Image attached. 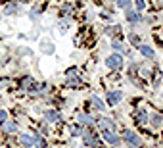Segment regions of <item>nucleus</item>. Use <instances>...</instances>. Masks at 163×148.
Returning a JSON list of instances; mask_svg holds the SVG:
<instances>
[{
    "label": "nucleus",
    "instance_id": "f257e3e1",
    "mask_svg": "<svg viewBox=\"0 0 163 148\" xmlns=\"http://www.w3.org/2000/svg\"><path fill=\"white\" fill-rule=\"evenodd\" d=\"M106 65L109 67V69H121V67H123V58H121L119 54H111V56H107Z\"/></svg>",
    "mask_w": 163,
    "mask_h": 148
},
{
    "label": "nucleus",
    "instance_id": "f03ea898",
    "mask_svg": "<svg viewBox=\"0 0 163 148\" xmlns=\"http://www.w3.org/2000/svg\"><path fill=\"white\" fill-rule=\"evenodd\" d=\"M123 139H125L129 144H132V146H138V144H140L138 135H136V133H132V131H125V133H123Z\"/></svg>",
    "mask_w": 163,
    "mask_h": 148
},
{
    "label": "nucleus",
    "instance_id": "7ed1b4c3",
    "mask_svg": "<svg viewBox=\"0 0 163 148\" xmlns=\"http://www.w3.org/2000/svg\"><path fill=\"white\" fill-rule=\"evenodd\" d=\"M123 98V94L119 93V90H111V93H107V104H111V106H115V104H119Z\"/></svg>",
    "mask_w": 163,
    "mask_h": 148
},
{
    "label": "nucleus",
    "instance_id": "20e7f679",
    "mask_svg": "<svg viewBox=\"0 0 163 148\" xmlns=\"http://www.w3.org/2000/svg\"><path fill=\"white\" fill-rule=\"evenodd\" d=\"M127 21H129V23H132V25H134V23H140V21H142V15H140L138 12H130V10H129V12H127Z\"/></svg>",
    "mask_w": 163,
    "mask_h": 148
},
{
    "label": "nucleus",
    "instance_id": "39448f33",
    "mask_svg": "<svg viewBox=\"0 0 163 148\" xmlns=\"http://www.w3.org/2000/svg\"><path fill=\"white\" fill-rule=\"evenodd\" d=\"M104 139H106V142H109V144H119V140H121L115 133H111V131H104Z\"/></svg>",
    "mask_w": 163,
    "mask_h": 148
},
{
    "label": "nucleus",
    "instance_id": "423d86ee",
    "mask_svg": "<svg viewBox=\"0 0 163 148\" xmlns=\"http://www.w3.org/2000/svg\"><path fill=\"white\" fill-rule=\"evenodd\" d=\"M100 127H102L104 131H113V129H115L113 121H111V119H106V117H102V119H100Z\"/></svg>",
    "mask_w": 163,
    "mask_h": 148
},
{
    "label": "nucleus",
    "instance_id": "0eeeda50",
    "mask_svg": "<svg viewBox=\"0 0 163 148\" xmlns=\"http://www.w3.org/2000/svg\"><path fill=\"white\" fill-rule=\"evenodd\" d=\"M21 144H23V146H27V148H31L33 144H35V137H31V135H21Z\"/></svg>",
    "mask_w": 163,
    "mask_h": 148
},
{
    "label": "nucleus",
    "instance_id": "6e6552de",
    "mask_svg": "<svg viewBox=\"0 0 163 148\" xmlns=\"http://www.w3.org/2000/svg\"><path fill=\"white\" fill-rule=\"evenodd\" d=\"M60 119V114H58L56 110H48L46 112V121H52V123H54V121H58Z\"/></svg>",
    "mask_w": 163,
    "mask_h": 148
},
{
    "label": "nucleus",
    "instance_id": "1a4fd4ad",
    "mask_svg": "<svg viewBox=\"0 0 163 148\" xmlns=\"http://www.w3.org/2000/svg\"><path fill=\"white\" fill-rule=\"evenodd\" d=\"M90 106H94L96 110H104V102L100 100L98 96H92V98H90Z\"/></svg>",
    "mask_w": 163,
    "mask_h": 148
},
{
    "label": "nucleus",
    "instance_id": "9d476101",
    "mask_svg": "<svg viewBox=\"0 0 163 148\" xmlns=\"http://www.w3.org/2000/svg\"><path fill=\"white\" fill-rule=\"evenodd\" d=\"M140 52H142L146 58H154V56H155V52L152 50L150 46H146V44H142V46H140Z\"/></svg>",
    "mask_w": 163,
    "mask_h": 148
},
{
    "label": "nucleus",
    "instance_id": "9b49d317",
    "mask_svg": "<svg viewBox=\"0 0 163 148\" xmlns=\"http://www.w3.org/2000/svg\"><path fill=\"white\" fill-rule=\"evenodd\" d=\"M84 139H86V144H88V146H92V148H96V146H98V140L94 139V137H92L90 133H86V135H84Z\"/></svg>",
    "mask_w": 163,
    "mask_h": 148
},
{
    "label": "nucleus",
    "instance_id": "f8f14e48",
    "mask_svg": "<svg viewBox=\"0 0 163 148\" xmlns=\"http://www.w3.org/2000/svg\"><path fill=\"white\" fill-rule=\"evenodd\" d=\"M117 6L121 10H127L129 12V8H130V0H117Z\"/></svg>",
    "mask_w": 163,
    "mask_h": 148
},
{
    "label": "nucleus",
    "instance_id": "ddd939ff",
    "mask_svg": "<svg viewBox=\"0 0 163 148\" xmlns=\"http://www.w3.org/2000/svg\"><path fill=\"white\" fill-rule=\"evenodd\" d=\"M79 121H81V123H88V125L94 123V119H92V117H88L86 114H81V116H79Z\"/></svg>",
    "mask_w": 163,
    "mask_h": 148
},
{
    "label": "nucleus",
    "instance_id": "4468645a",
    "mask_svg": "<svg viewBox=\"0 0 163 148\" xmlns=\"http://www.w3.org/2000/svg\"><path fill=\"white\" fill-rule=\"evenodd\" d=\"M21 85H23V88H35V81H33V79H29V77H25Z\"/></svg>",
    "mask_w": 163,
    "mask_h": 148
},
{
    "label": "nucleus",
    "instance_id": "2eb2a0df",
    "mask_svg": "<svg viewBox=\"0 0 163 148\" xmlns=\"http://www.w3.org/2000/svg\"><path fill=\"white\" fill-rule=\"evenodd\" d=\"M4 12H6L8 15H12L14 12H17V4H14V2H12V4H8V8H6Z\"/></svg>",
    "mask_w": 163,
    "mask_h": 148
},
{
    "label": "nucleus",
    "instance_id": "dca6fc26",
    "mask_svg": "<svg viewBox=\"0 0 163 148\" xmlns=\"http://www.w3.org/2000/svg\"><path fill=\"white\" fill-rule=\"evenodd\" d=\"M136 121H138V123H146V121H148L144 112H138V114H136Z\"/></svg>",
    "mask_w": 163,
    "mask_h": 148
},
{
    "label": "nucleus",
    "instance_id": "f3484780",
    "mask_svg": "<svg viewBox=\"0 0 163 148\" xmlns=\"http://www.w3.org/2000/svg\"><path fill=\"white\" fill-rule=\"evenodd\" d=\"M111 46L115 48V50H119V52H125V46H123V42H119V41H113V42H111Z\"/></svg>",
    "mask_w": 163,
    "mask_h": 148
},
{
    "label": "nucleus",
    "instance_id": "a211bd4d",
    "mask_svg": "<svg viewBox=\"0 0 163 148\" xmlns=\"http://www.w3.org/2000/svg\"><path fill=\"white\" fill-rule=\"evenodd\" d=\"M67 83H69L71 87H81V85H83V83H81V79H79V77H77V79H75V77H71L69 81H67Z\"/></svg>",
    "mask_w": 163,
    "mask_h": 148
},
{
    "label": "nucleus",
    "instance_id": "6ab92c4d",
    "mask_svg": "<svg viewBox=\"0 0 163 148\" xmlns=\"http://www.w3.org/2000/svg\"><path fill=\"white\" fill-rule=\"evenodd\" d=\"M15 123H6V133H15Z\"/></svg>",
    "mask_w": 163,
    "mask_h": 148
},
{
    "label": "nucleus",
    "instance_id": "aec40b11",
    "mask_svg": "<svg viewBox=\"0 0 163 148\" xmlns=\"http://www.w3.org/2000/svg\"><path fill=\"white\" fill-rule=\"evenodd\" d=\"M6 119H8V112L0 110V123H6Z\"/></svg>",
    "mask_w": 163,
    "mask_h": 148
},
{
    "label": "nucleus",
    "instance_id": "412c9836",
    "mask_svg": "<svg viewBox=\"0 0 163 148\" xmlns=\"http://www.w3.org/2000/svg\"><path fill=\"white\" fill-rule=\"evenodd\" d=\"M161 117H159V116H154V117H152V123H154L155 125V127H159V125H161Z\"/></svg>",
    "mask_w": 163,
    "mask_h": 148
},
{
    "label": "nucleus",
    "instance_id": "4be33fe9",
    "mask_svg": "<svg viewBox=\"0 0 163 148\" xmlns=\"http://www.w3.org/2000/svg\"><path fill=\"white\" fill-rule=\"evenodd\" d=\"M130 42L138 46V44H140V37H138V35H130Z\"/></svg>",
    "mask_w": 163,
    "mask_h": 148
},
{
    "label": "nucleus",
    "instance_id": "5701e85b",
    "mask_svg": "<svg viewBox=\"0 0 163 148\" xmlns=\"http://www.w3.org/2000/svg\"><path fill=\"white\" fill-rule=\"evenodd\" d=\"M136 12H140V10H144V0H136Z\"/></svg>",
    "mask_w": 163,
    "mask_h": 148
},
{
    "label": "nucleus",
    "instance_id": "b1692460",
    "mask_svg": "<svg viewBox=\"0 0 163 148\" xmlns=\"http://www.w3.org/2000/svg\"><path fill=\"white\" fill-rule=\"evenodd\" d=\"M73 135H83V127L81 125H77V127H73V131H71Z\"/></svg>",
    "mask_w": 163,
    "mask_h": 148
}]
</instances>
